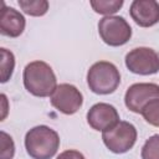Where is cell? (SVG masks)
<instances>
[{"label":"cell","mask_w":159,"mask_h":159,"mask_svg":"<svg viewBox=\"0 0 159 159\" xmlns=\"http://www.w3.org/2000/svg\"><path fill=\"white\" fill-rule=\"evenodd\" d=\"M19 6L30 16H43L48 10L46 0H19Z\"/></svg>","instance_id":"4fadbf2b"},{"label":"cell","mask_w":159,"mask_h":159,"mask_svg":"<svg viewBox=\"0 0 159 159\" xmlns=\"http://www.w3.org/2000/svg\"><path fill=\"white\" fill-rule=\"evenodd\" d=\"M127 68L142 76H149L159 72V53L150 47H137L125 55Z\"/></svg>","instance_id":"8992f818"},{"label":"cell","mask_w":159,"mask_h":159,"mask_svg":"<svg viewBox=\"0 0 159 159\" xmlns=\"http://www.w3.org/2000/svg\"><path fill=\"white\" fill-rule=\"evenodd\" d=\"M1 50V83H5L10 80L14 72L15 67V57L14 53L6 48H0Z\"/></svg>","instance_id":"5bb4252c"},{"label":"cell","mask_w":159,"mask_h":159,"mask_svg":"<svg viewBox=\"0 0 159 159\" xmlns=\"http://www.w3.org/2000/svg\"><path fill=\"white\" fill-rule=\"evenodd\" d=\"M1 99H2V103H4V114H2V117H1V120H4V118H5V116H6V106H5V103H6V96L2 93L1 94Z\"/></svg>","instance_id":"d6986e66"},{"label":"cell","mask_w":159,"mask_h":159,"mask_svg":"<svg viewBox=\"0 0 159 159\" xmlns=\"http://www.w3.org/2000/svg\"><path fill=\"white\" fill-rule=\"evenodd\" d=\"M89 4L97 14L112 16L123 6V0H91Z\"/></svg>","instance_id":"7c38bea8"},{"label":"cell","mask_w":159,"mask_h":159,"mask_svg":"<svg viewBox=\"0 0 159 159\" xmlns=\"http://www.w3.org/2000/svg\"><path fill=\"white\" fill-rule=\"evenodd\" d=\"M142 159H159V134L152 135L144 143L142 152Z\"/></svg>","instance_id":"2e32d148"},{"label":"cell","mask_w":159,"mask_h":159,"mask_svg":"<svg viewBox=\"0 0 159 159\" xmlns=\"http://www.w3.org/2000/svg\"><path fill=\"white\" fill-rule=\"evenodd\" d=\"M1 14H0V32L9 37H19L26 26V20L24 15L15 10L14 7L6 6L1 2Z\"/></svg>","instance_id":"8fae6325"},{"label":"cell","mask_w":159,"mask_h":159,"mask_svg":"<svg viewBox=\"0 0 159 159\" xmlns=\"http://www.w3.org/2000/svg\"><path fill=\"white\" fill-rule=\"evenodd\" d=\"M119 122V114L109 103H96L87 112V123L94 130H106Z\"/></svg>","instance_id":"9c48e42d"},{"label":"cell","mask_w":159,"mask_h":159,"mask_svg":"<svg viewBox=\"0 0 159 159\" xmlns=\"http://www.w3.org/2000/svg\"><path fill=\"white\" fill-rule=\"evenodd\" d=\"M24 86L35 97H51L57 87V80L51 66L43 61H32L22 73Z\"/></svg>","instance_id":"6da1fadb"},{"label":"cell","mask_w":159,"mask_h":159,"mask_svg":"<svg viewBox=\"0 0 159 159\" xmlns=\"http://www.w3.org/2000/svg\"><path fill=\"white\" fill-rule=\"evenodd\" d=\"M120 83V73L116 65L108 61L93 63L87 72V84L96 94H111Z\"/></svg>","instance_id":"3957f363"},{"label":"cell","mask_w":159,"mask_h":159,"mask_svg":"<svg viewBox=\"0 0 159 159\" xmlns=\"http://www.w3.org/2000/svg\"><path fill=\"white\" fill-rule=\"evenodd\" d=\"M98 34L104 43L118 47L130 40L132 27L122 16H104L98 22Z\"/></svg>","instance_id":"5b68a950"},{"label":"cell","mask_w":159,"mask_h":159,"mask_svg":"<svg viewBox=\"0 0 159 159\" xmlns=\"http://www.w3.org/2000/svg\"><path fill=\"white\" fill-rule=\"evenodd\" d=\"M147 123L154 127H159V98L150 101L140 112Z\"/></svg>","instance_id":"9a60e30c"},{"label":"cell","mask_w":159,"mask_h":159,"mask_svg":"<svg viewBox=\"0 0 159 159\" xmlns=\"http://www.w3.org/2000/svg\"><path fill=\"white\" fill-rule=\"evenodd\" d=\"M157 98H159V84L142 82L129 86L124 96V103L129 111L140 113L150 101Z\"/></svg>","instance_id":"ba28073f"},{"label":"cell","mask_w":159,"mask_h":159,"mask_svg":"<svg viewBox=\"0 0 159 159\" xmlns=\"http://www.w3.org/2000/svg\"><path fill=\"white\" fill-rule=\"evenodd\" d=\"M50 101L58 112L71 116L82 107L83 96L76 86L70 83H61L51 94Z\"/></svg>","instance_id":"52a82bcc"},{"label":"cell","mask_w":159,"mask_h":159,"mask_svg":"<svg viewBox=\"0 0 159 159\" xmlns=\"http://www.w3.org/2000/svg\"><path fill=\"white\" fill-rule=\"evenodd\" d=\"M56 159H86V158L81 152L75 150V149H68V150L62 152Z\"/></svg>","instance_id":"ac0fdd59"},{"label":"cell","mask_w":159,"mask_h":159,"mask_svg":"<svg viewBox=\"0 0 159 159\" xmlns=\"http://www.w3.org/2000/svg\"><path fill=\"white\" fill-rule=\"evenodd\" d=\"M129 12L134 22L142 27H150L159 22V4L155 0H134Z\"/></svg>","instance_id":"30bf717a"},{"label":"cell","mask_w":159,"mask_h":159,"mask_svg":"<svg viewBox=\"0 0 159 159\" xmlns=\"http://www.w3.org/2000/svg\"><path fill=\"white\" fill-rule=\"evenodd\" d=\"M25 148L32 159H52L60 148V135L47 125H36L26 133Z\"/></svg>","instance_id":"7a4b0ae2"},{"label":"cell","mask_w":159,"mask_h":159,"mask_svg":"<svg viewBox=\"0 0 159 159\" xmlns=\"http://www.w3.org/2000/svg\"><path fill=\"white\" fill-rule=\"evenodd\" d=\"M135 127L125 120H119L117 124L102 132V140L109 152L114 154L127 153L137 142Z\"/></svg>","instance_id":"277c9868"},{"label":"cell","mask_w":159,"mask_h":159,"mask_svg":"<svg viewBox=\"0 0 159 159\" xmlns=\"http://www.w3.org/2000/svg\"><path fill=\"white\" fill-rule=\"evenodd\" d=\"M1 135V154H0V159H12L14 154H15V144L12 138L5 133L4 130H1L0 133Z\"/></svg>","instance_id":"e0dca14e"}]
</instances>
